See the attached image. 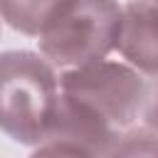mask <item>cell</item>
Segmentation results:
<instances>
[{
	"label": "cell",
	"instance_id": "cell-2",
	"mask_svg": "<svg viewBox=\"0 0 158 158\" xmlns=\"http://www.w3.org/2000/svg\"><path fill=\"white\" fill-rule=\"evenodd\" d=\"M59 101V74L40 52H0V131L37 146L49 136Z\"/></svg>",
	"mask_w": 158,
	"mask_h": 158
},
{
	"label": "cell",
	"instance_id": "cell-6",
	"mask_svg": "<svg viewBox=\"0 0 158 158\" xmlns=\"http://www.w3.org/2000/svg\"><path fill=\"white\" fill-rule=\"evenodd\" d=\"M109 158H158V131L146 126L128 131Z\"/></svg>",
	"mask_w": 158,
	"mask_h": 158
},
{
	"label": "cell",
	"instance_id": "cell-5",
	"mask_svg": "<svg viewBox=\"0 0 158 158\" xmlns=\"http://www.w3.org/2000/svg\"><path fill=\"white\" fill-rule=\"evenodd\" d=\"M62 0H0V17L17 32L37 37Z\"/></svg>",
	"mask_w": 158,
	"mask_h": 158
},
{
	"label": "cell",
	"instance_id": "cell-3",
	"mask_svg": "<svg viewBox=\"0 0 158 158\" xmlns=\"http://www.w3.org/2000/svg\"><path fill=\"white\" fill-rule=\"evenodd\" d=\"M118 27V0H62L37 35L40 54L59 72L106 59Z\"/></svg>",
	"mask_w": 158,
	"mask_h": 158
},
{
	"label": "cell",
	"instance_id": "cell-7",
	"mask_svg": "<svg viewBox=\"0 0 158 158\" xmlns=\"http://www.w3.org/2000/svg\"><path fill=\"white\" fill-rule=\"evenodd\" d=\"M30 158H96V156L89 153L86 148L77 146V143L47 138V141L37 143V148L30 153Z\"/></svg>",
	"mask_w": 158,
	"mask_h": 158
},
{
	"label": "cell",
	"instance_id": "cell-1",
	"mask_svg": "<svg viewBox=\"0 0 158 158\" xmlns=\"http://www.w3.org/2000/svg\"><path fill=\"white\" fill-rule=\"evenodd\" d=\"M143 89L146 77L126 62L99 59L59 72V101L47 138L109 158L141 118Z\"/></svg>",
	"mask_w": 158,
	"mask_h": 158
},
{
	"label": "cell",
	"instance_id": "cell-4",
	"mask_svg": "<svg viewBox=\"0 0 158 158\" xmlns=\"http://www.w3.org/2000/svg\"><path fill=\"white\" fill-rule=\"evenodd\" d=\"M116 49L143 77L158 74V0H126Z\"/></svg>",
	"mask_w": 158,
	"mask_h": 158
},
{
	"label": "cell",
	"instance_id": "cell-8",
	"mask_svg": "<svg viewBox=\"0 0 158 158\" xmlns=\"http://www.w3.org/2000/svg\"><path fill=\"white\" fill-rule=\"evenodd\" d=\"M141 118H143V126H146V128L158 131V74H156V77H146Z\"/></svg>",
	"mask_w": 158,
	"mask_h": 158
}]
</instances>
